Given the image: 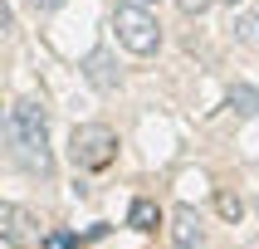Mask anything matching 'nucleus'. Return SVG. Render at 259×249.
Instances as JSON below:
<instances>
[{"label":"nucleus","instance_id":"obj_1","mask_svg":"<svg viewBox=\"0 0 259 249\" xmlns=\"http://www.w3.org/2000/svg\"><path fill=\"white\" fill-rule=\"evenodd\" d=\"M5 132H10V152L15 161L34 176H54V152H49V122H44V108L34 98H20L5 117Z\"/></svg>","mask_w":259,"mask_h":249},{"label":"nucleus","instance_id":"obj_2","mask_svg":"<svg viewBox=\"0 0 259 249\" xmlns=\"http://www.w3.org/2000/svg\"><path fill=\"white\" fill-rule=\"evenodd\" d=\"M69 157L78 171H103V166H113L117 157V132L108 122H78L69 137Z\"/></svg>","mask_w":259,"mask_h":249},{"label":"nucleus","instance_id":"obj_3","mask_svg":"<svg viewBox=\"0 0 259 249\" xmlns=\"http://www.w3.org/2000/svg\"><path fill=\"white\" fill-rule=\"evenodd\" d=\"M113 29H117V44L127 49V54H157V44H161V25H157V15L147 10L142 0L137 5H117L113 10Z\"/></svg>","mask_w":259,"mask_h":249},{"label":"nucleus","instance_id":"obj_4","mask_svg":"<svg viewBox=\"0 0 259 249\" xmlns=\"http://www.w3.org/2000/svg\"><path fill=\"white\" fill-rule=\"evenodd\" d=\"M34 239H44V234H39V220L29 215L25 205L0 201V244H10V249H29Z\"/></svg>","mask_w":259,"mask_h":249},{"label":"nucleus","instance_id":"obj_5","mask_svg":"<svg viewBox=\"0 0 259 249\" xmlns=\"http://www.w3.org/2000/svg\"><path fill=\"white\" fill-rule=\"evenodd\" d=\"M171 249H205V230H201L196 205H181L171 215Z\"/></svg>","mask_w":259,"mask_h":249},{"label":"nucleus","instance_id":"obj_6","mask_svg":"<svg viewBox=\"0 0 259 249\" xmlns=\"http://www.w3.org/2000/svg\"><path fill=\"white\" fill-rule=\"evenodd\" d=\"M83 73H88V83L93 88H117V69H113V59H108V49H93V54L83 59Z\"/></svg>","mask_w":259,"mask_h":249},{"label":"nucleus","instance_id":"obj_7","mask_svg":"<svg viewBox=\"0 0 259 249\" xmlns=\"http://www.w3.org/2000/svg\"><path fill=\"white\" fill-rule=\"evenodd\" d=\"M127 225H132V230H142V234H152V230L161 225V205H157V201H147V195H142V201H132Z\"/></svg>","mask_w":259,"mask_h":249},{"label":"nucleus","instance_id":"obj_8","mask_svg":"<svg viewBox=\"0 0 259 249\" xmlns=\"http://www.w3.org/2000/svg\"><path fill=\"white\" fill-rule=\"evenodd\" d=\"M235 39L249 44V49H259V10H245L240 20H235Z\"/></svg>","mask_w":259,"mask_h":249},{"label":"nucleus","instance_id":"obj_9","mask_svg":"<svg viewBox=\"0 0 259 249\" xmlns=\"http://www.w3.org/2000/svg\"><path fill=\"white\" fill-rule=\"evenodd\" d=\"M230 108H235V113H245V117H254L259 113V88H235V93H230Z\"/></svg>","mask_w":259,"mask_h":249},{"label":"nucleus","instance_id":"obj_10","mask_svg":"<svg viewBox=\"0 0 259 249\" xmlns=\"http://www.w3.org/2000/svg\"><path fill=\"white\" fill-rule=\"evenodd\" d=\"M215 210H220L225 220H240V215H245V201L230 195V190H220V195H215Z\"/></svg>","mask_w":259,"mask_h":249},{"label":"nucleus","instance_id":"obj_11","mask_svg":"<svg viewBox=\"0 0 259 249\" xmlns=\"http://www.w3.org/2000/svg\"><path fill=\"white\" fill-rule=\"evenodd\" d=\"M44 249H78V239L64 234V230H54V234H44Z\"/></svg>","mask_w":259,"mask_h":249},{"label":"nucleus","instance_id":"obj_12","mask_svg":"<svg viewBox=\"0 0 259 249\" xmlns=\"http://www.w3.org/2000/svg\"><path fill=\"white\" fill-rule=\"evenodd\" d=\"M176 5H181V10H186V15H201V10H210L215 0H176Z\"/></svg>","mask_w":259,"mask_h":249},{"label":"nucleus","instance_id":"obj_13","mask_svg":"<svg viewBox=\"0 0 259 249\" xmlns=\"http://www.w3.org/2000/svg\"><path fill=\"white\" fill-rule=\"evenodd\" d=\"M5 29H15V10H10V0H0V34Z\"/></svg>","mask_w":259,"mask_h":249},{"label":"nucleus","instance_id":"obj_14","mask_svg":"<svg viewBox=\"0 0 259 249\" xmlns=\"http://www.w3.org/2000/svg\"><path fill=\"white\" fill-rule=\"evenodd\" d=\"M29 5H34V10H44V15H49V10H59L64 0H29Z\"/></svg>","mask_w":259,"mask_h":249},{"label":"nucleus","instance_id":"obj_15","mask_svg":"<svg viewBox=\"0 0 259 249\" xmlns=\"http://www.w3.org/2000/svg\"><path fill=\"white\" fill-rule=\"evenodd\" d=\"M225 5H240V0H225Z\"/></svg>","mask_w":259,"mask_h":249},{"label":"nucleus","instance_id":"obj_16","mask_svg":"<svg viewBox=\"0 0 259 249\" xmlns=\"http://www.w3.org/2000/svg\"><path fill=\"white\" fill-rule=\"evenodd\" d=\"M142 5H152V0H142Z\"/></svg>","mask_w":259,"mask_h":249}]
</instances>
